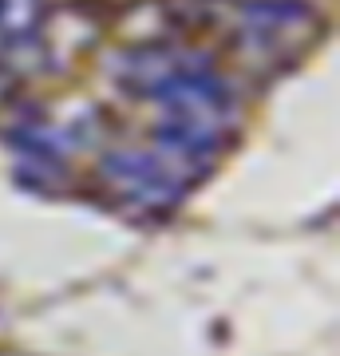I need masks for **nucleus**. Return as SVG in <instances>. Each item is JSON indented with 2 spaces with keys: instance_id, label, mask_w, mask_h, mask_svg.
I'll use <instances>...</instances> for the list:
<instances>
[{
  "instance_id": "f257e3e1",
  "label": "nucleus",
  "mask_w": 340,
  "mask_h": 356,
  "mask_svg": "<svg viewBox=\"0 0 340 356\" xmlns=\"http://www.w3.org/2000/svg\"><path fill=\"white\" fill-rule=\"evenodd\" d=\"M194 178V170L178 166L163 151H115L103 159V182L131 210H175Z\"/></svg>"
},
{
  "instance_id": "f03ea898",
  "label": "nucleus",
  "mask_w": 340,
  "mask_h": 356,
  "mask_svg": "<svg viewBox=\"0 0 340 356\" xmlns=\"http://www.w3.org/2000/svg\"><path fill=\"white\" fill-rule=\"evenodd\" d=\"M316 13L301 0H253L241 13V32L253 56L285 60L316 36Z\"/></svg>"
},
{
  "instance_id": "7ed1b4c3",
  "label": "nucleus",
  "mask_w": 340,
  "mask_h": 356,
  "mask_svg": "<svg viewBox=\"0 0 340 356\" xmlns=\"http://www.w3.org/2000/svg\"><path fill=\"white\" fill-rule=\"evenodd\" d=\"M40 16H44V0H0V36L4 40L32 36Z\"/></svg>"
}]
</instances>
